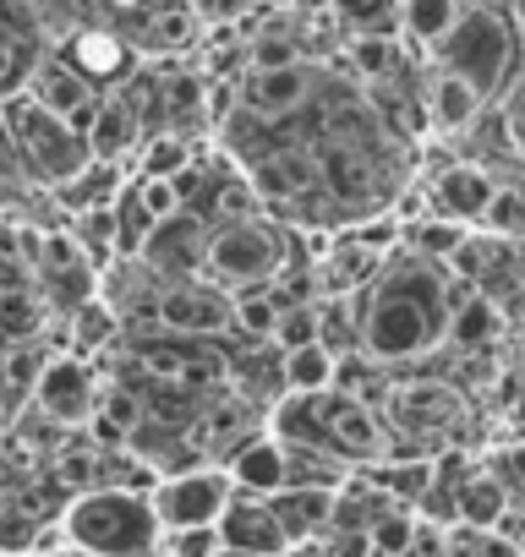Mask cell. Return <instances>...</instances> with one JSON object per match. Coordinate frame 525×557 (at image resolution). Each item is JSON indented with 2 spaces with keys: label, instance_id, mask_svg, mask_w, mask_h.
<instances>
[{
  "label": "cell",
  "instance_id": "6da1fadb",
  "mask_svg": "<svg viewBox=\"0 0 525 557\" xmlns=\"http://www.w3.org/2000/svg\"><path fill=\"white\" fill-rule=\"evenodd\" d=\"M454 290L460 285L449 262L400 246L362 290V356H373L389 372V367H416L432 350H443Z\"/></svg>",
  "mask_w": 525,
  "mask_h": 557
},
{
  "label": "cell",
  "instance_id": "7a4b0ae2",
  "mask_svg": "<svg viewBox=\"0 0 525 557\" xmlns=\"http://www.w3.org/2000/svg\"><path fill=\"white\" fill-rule=\"evenodd\" d=\"M427 61L465 77L487 104L503 99L525 77V34L514 17V0H465L454 28L432 45Z\"/></svg>",
  "mask_w": 525,
  "mask_h": 557
},
{
  "label": "cell",
  "instance_id": "3957f363",
  "mask_svg": "<svg viewBox=\"0 0 525 557\" xmlns=\"http://www.w3.org/2000/svg\"><path fill=\"white\" fill-rule=\"evenodd\" d=\"M269 432L280 443H302V448H318V454H334L345 459L351 470H367L383 459L389 448V432L383 421L373 416L367 399L345 394V388H318V394H285Z\"/></svg>",
  "mask_w": 525,
  "mask_h": 557
},
{
  "label": "cell",
  "instance_id": "277c9868",
  "mask_svg": "<svg viewBox=\"0 0 525 557\" xmlns=\"http://www.w3.org/2000/svg\"><path fill=\"white\" fill-rule=\"evenodd\" d=\"M61 535L77 557H154L159 552V513L154 497L137 486H88L66 503Z\"/></svg>",
  "mask_w": 525,
  "mask_h": 557
},
{
  "label": "cell",
  "instance_id": "5b68a950",
  "mask_svg": "<svg viewBox=\"0 0 525 557\" xmlns=\"http://www.w3.org/2000/svg\"><path fill=\"white\" fill-rule=\"evenodd\" d=\"M291 268V230L274 219H230L208 230V251H203V278H213L219 290H262Z\"/></svg>",
  "mask_w": 525,
  "mask_h": 557
},
{
  "label": "cell",
  "instance_id": "8992f818",
  "mask_svg": "<svg viewBox=\"0 0 525 557\" xmlns=\"http://www.w3.org/2000/svg\"><path fill=\"white\" fill-rule=\"evenodd\" d=\"M7 115H12V137H17V153H23V175H34L39 186H66L77 170H88L94 164V148H88V137L66 121V115H56V110H45L34 94H12L7 99Z\"/></svg>",
  "mask_w": 525,
  "mask_h": 557
},
{
  "label": "cell",
  "instance_id": "52a82bcc",
  "mask_svg": "<svg viewBox=\"0 0 525 557\" xmlns=\"http://www.w3.org/2000/svg\"><path fill=\"white\" fill-rule=\"evenodd\" d=\"M148 497H154L159 530H203V524H219V513L235 497V481L224 465H186V470L159 475Z\"/></svg>",
  "mask_w": 525,
  "mask_h": 557
},
{
  "label": "cell",
  "instance_id": "ba28073f",
  "mask_svg": "<svg viewBox=\"0 0 525 557\" xmlns=\"http://www.w3.org/2000/svg\"><path fill=\"white\" fill-rule=\"evenodd\" d=\"M99 399H105V383L83 356H50L34 383V410L50 426H88L99 416Z\"/></svg>",
  "mask_w": 525,
  "mask_h": 557
},
{
  "label": "cell",
  "instance_id": "9c48e42d",
  "mask_svg": "<svg viewBox=\"0 0 525 557\" xmlns=\"http://www.w3.org/2000/svg\"><path fill=\"white\" fill-rule=\"evenodd\" d=\"M318 94H323V72H318L313 61L269 66V72H246V77H241V110H246V115H262V121L302 115Z\"/></svg>",
  "mask_w": 525,
  "mask_h": 557
},
{
  "label": "cell",
  "instance_id": "30bf717a",
  "mask_svg": "<svg viewBox=\"0 0 525 557\" xmlns=\"http://www.w3.org/2000/svg\"><path fill=\"white\" fill-rule=\"evenodd\" d=\"M492 191H498V175H492L487 164L454 159V164L432 170V181H427V208H432L438 219H454V224L476 230L481 213H487V202H492Z\"/></svg>",
  "mask_w": 525,
  "mask_h": 557
},
{
  "label": "cell",
  "instance_id": "8fae6325",
  "mask_svg": "<svg viewBox=\"0 0 525 557\" xmlns=\"http://www.w3.org/2000/svg\"><path fill=\"white\" fill-rule=\"evenodd\" d=\"M45 50H39V23L28 0H0V99H12L34 83Z\"/></svg>",
  "mask_w": 525,
  "mask_h": 557
},
{
  "label": "cell",
  "instance_id": "7c38bea8",
  "mask_svg": "<svg viewBox=\"0 0 525 557\" xmlns=\"http://www.w3.org/2000/svg\"><path fill=\"white\" fill-rule=\"evenodd\" d=\"M219 541L235 546V552H257V557H285L291 552V535L274 519L269 497H252V492L230 497V508L219 513Z\"/></svg>",
  "mask_w": 525,
  "mask_h": 557
},
{
  "label": "cell",
  "instance_id": "4fadbf2b",
  "mask_svg": "<svg viewBox=\"0 0 525 557\" xmlns=\"http://www.w3.org/2000/svg\"><path fill=\"white\" fill-rule=\"evenodd\" d=\"M422 110H427V126H432V132H443V137H460V132H471V126L481 121L487 99H481V94H476L465 77H454V72H443V66H432V61H427Z\"/></svg>",
  "mask_w": 525,
  "mask_h": 557
},
{
  "label": "cell",
  "instance_id": "5bb4252c",
  "mask_svg": "<svg viewBox=\"0 0 525 557\" xmlns=\"http://www.w3.org/2000/svg\"><path fill=\"white\" fill-rule=\"evenodd\" d=\"M235 492H252V497H274L280 486H291V465H285V443L274 432H252L230 459H224Z\"/></svg>",
  "mask_w": 525,
  "mask_h": 557
},
{
  "label": "cell",
  "instance_id": "9a60e30c",
  "mask_svg": "<svg viewBox=\"0 0 525 557\" xmlns=\"http://www.w3.org/2000/svg\"><path fill=\"white\" fill-rule=\"evenodd\" d=\"M334 503H340L334 486H280V492L269 497L274 519H280L285 535H291V546L323 541V535L334 530Z\"/></svg>",
  "mask_w": 525,
  "mask_h": 557
},
{
  "label": "cell",
  "instance_id": "2e32d148",
  "mask_svg": "<svg viewBox=\"0 0 525 557\" xmlns=\"http://www.w3.org/2000/svg\"><path fill=\"white\" fill-rule=\"evenodd\" d=\"M503 334V307L481 290H454V312H449V345L454 350H487Z\"/></svg>",
  "mask_w": 525,
  "mask_h": 557
},
{
  "label": "cell",
  "instance_id": "e0dca14e",
  "mask_svg": "<svg viewBox=\"0 0 525 557\" xmlns=\"http://www.w3.org/2000/svg\"><path fill=\"white\" fill-rule=\"evenodd\" d=\"M88 148H94V159L121 164L137 148V110L121 104V99H105L99 115H94V126H88Z\"/></svg>",
  "mask_w": 525,
  "mask_h": 557
},
{
  "label": "cell",
  "instance_id": "ac0fdd59",
  "mask_svg": "<svg viewBox=\"0 0 525 557\" xmlns=\"http://www.w3.org/2000/svg\"><path fill=\"white\" fill-rule=\"evenodd\" d=\"M509 486L492 475V470H481V475H465V486H460V508H454V524H471V530H498V519L509 513Z\"/></svg>",
  "mask_w": 525,
  "mask_h": 557
},
{
  "label": "cell",
  "instance_id": "d6986e66",
  "mask_svg": "<svg viewBox=\"0 0 525 557\" xmlns=\"http://www.w3.org/2000/svg\"><path fill=\"white\" fill-rule=\"evenodd\" d=\"M121 164H105V159H94L88 170H77L66 186H56V197L72 208V219L77 213H94V208H110L115 197H121Z\"/></svg>",
  "mask_w": 525,
  "mask_h": 557
},
{
  "label": "cell",
  "instance_id": "ffe728a7",
  "mask_svg": "<svg viewBox=\"0 0 525 557\" xmlns=\"http://www.w3.org/2000/svg\"><path fill=\"white\" fill-rule=\"evenodd\" d=\"M454 17L460 0H400V39L432 55V45L454 28Z\"/></svg>",
  "mask_w": 525,
  "mask_h": 557
},
{
  "label": "cell",
  "instance_id": "44dd1931",
  "mask_svg": "<svg viewBox=\"0 0 525 557\" xmlns=\"http://www.w3.org/2000/svg\"><path fill=\"white\" fill-rule=\"evenodd\" d=\"M334 367H340V356L323 350V345L285 350V372H280V383H285V394H318V388H334Z\"/></svg>",
  "mask_w": 525,
  "mask_h": 557
},
{
  "label": "cell",
  "instance_id": "7402d4cb",
  "mask_svg": "<svg viewBox=\"0 0 525 557\" xmlns=\"http://www.w3.org/2000/svg\"><path fill=\"white\" fill-rule=\"evenodd\" d=\"M197 164V153H192V143L181 137V132H154L148 143H143V159H137V175H159V181H175L181 170H192Z\"/></svg>",
  "mask_w": 525,
  "mask_h": 557
},
{
  "label": "cell",
  "instance_id": "603a6c76",
  "mask_svg": "<svg viewBox=\"0 0 525 557\" xmlns=\"http://www.w3.org/2000/svg\"><path fill=\"white\" fill-rule=\"evenodd\" d=\"M329 17L351 34H400V0H329Z\"/></svg>",
  "mask_w": 525,
  "mask_h": 557
},
{
  "label": "cell",
  "instance_id": "cb8c5ba5",
  "mask_svg": "<svg viewBox=\"0 0 525 557\" xmlns=\"http://www.w3.org/2000/svg\"><path fill=\"white\" fill-rule=\"evenodd\" d=\"M296 61H307V50H302V34H291V28H262L246 39V72L296 66Z\"/></svg>",
  "mask_w": 525,
  "mask_h": 557
},
{
  "label": "cell",
  "instance_id": "d4e9b609",
  "mask_svg": "<svg viewBox=\"0 0 525 557\" xmlns=\"http://www.w3.org/2000/svg\"><path fill=\"white\" fill-rule=\"evenodd\" d=\"M77 50L66 55L83 77H94V83H110L121 66H126V50L115 45V39H105V34H83V39H72Z\"/></svg>",
  "mask_w": 525,
  "mask_h": 557
},
{
  "label": "cell",
  "instance_id": "484cf974",
  "mask_svg": "<svg viewBox=\"0 0 525 557\" xmlns=\"http://www.w3.org/2000/svg\"><path fill=\"white\" fill-rule=\"evenodd\" d=\"M274 323H280V301L274 290H235V329L252 334V339H274Z\"/></svg>",
  "mask_w": 525,
  "mask_h": 557
},
{
  "label": "cell",
  "instance_id": "4316f807",
  "mask_svg": "<svg viewBox=\"0 0 525 557\" xmlns=\"http://www.w3.org/2000/svg\"><path fill=\"white\" fill-rule=\"evenodd\" d=\"M476 230H487V235H503V240H525V191H514V186H498Z\"/></svg>",
  "mask_w": 525,
  "mask_h": 557
},
{
  "label": "cell",
  "instance_id": "83f0119b",
  "mask_svg": "<svg viewBox=\"0 0 525 557\" xmlns=\"http://www.w3.org/2000/svg\"><path fill=\"white\" fill-rule=\"evenodd\" d=\"M269 345H274L280 356L318 345V301H307V307H280V323H274V339H269Z\"/></svg>",
  "mask_w": 525,
  "mask_h": 557
},
{
  "label": "cell",
  "instance_id": "f1b7e54d",
  "mask_svg": "<svg viewBox=\"0 0 525 557\" xmlns=\"http://www.w3.org/2000/svg\"><path fill=\"white\" fill-rule=\"evenodd\" d=\"M224 541H219V524H203V530H164L159 535V557H213Z\"/></svg>",
  "mask_w": 525,
  "mask_h": 557
},
{
  "label": "cell",
  "instance_id": "f546056e",
  "mask_svg": "<svg viewBox=\"0 0 525 557\" xmlns=\"http://www.w3.org/2000/svg\"><path fill=\"white\" fill-rule=\"evenodd\" d=\"M498 121H503V137H509V148L525 159V77L498 99Z\"/></svg>",
  "mask_w": 525,
  "mask_h": 557
},
{
  "label": "cell",
  "instance_id": "4dcf8cb0",
  "mask_svg": "<svg viewBox=\"0 0 525 557\" xmlns=\"http://www.w3.org/2000/svg\"><path fill=\"white\" fill-rule=\"evenodd\" d=\"M487 470L503 481V486H525V443H509V448H492Z\"/></svg>",
  "mask_w": 525,
  "mask_h": 557
},
{
  "label": "cell",
  "instance_id": "1f68e13d",
  "mask_svg": "<svg viewBox=\"0 0 525 557\" xmlns=\"http://www.w3.org/2000/svg\"><path fill=\"white\" fill-rule=\"evenodd\" d=\"M318 557H373V541H367V530H329Z\"/></svg>",
  "mask_w": 525,
  "mask_h": 557
},
{
  "label": "cell",
  "instance_id": "d6a6232c",
  "mask_svg": "<svg viewBox=\"0 0 525 557\" xmlns=\"http://www.w3.org/2000/svg\"><path fill=\"white\" fill-rule=\"evenodd\" d=\"M0 175H23V153H17V137H12L7 99H0Z\"/></svg>",
  "mask_w": 525,
  "mask_h": 557
},
{
  "label": "cell",
  "instance_id": "836d02e7",
  "mask_svg": "<svg viewBox=\"0 0 525 557\" xmlns=\"http://www.w3.org/2000/svg\"><path fill=\"white\" fill-rule=\"evenodd\" d=\"M213 557H257V552H235V546H219Z\"/></svg>",
  "mask_w": 525,
  "mask_h": 557
},
{
  "label": "cell",
  "instance_id": "e575fe53",
  "mask_svg": "<svg viewBox=\"0 0 525 557\" xmlns=\"http://www.w3.org/2000/svg\"><path fill=\"white\" fill-rule=\"evenodd\" d=\"M514 17H520V34H525V0H514Z\"/></svg>",
  "mask_w": 525,
  "mask_h": 557
},
{
  "label": "cell",
  "instance_id": "d590c367",
  "mask_svg": "<svg viewBox=\"0 0 525 557\" xmlns=\"http://www.w3.org/2000/svg\"><path fill=\"white\" fill-rule=\"evenodd\" d=\"M0 557H17V552H7V546H0Z\"/></svg>",
  "mask_w": 525,
  "mask_h": 557
}]
</instances>
